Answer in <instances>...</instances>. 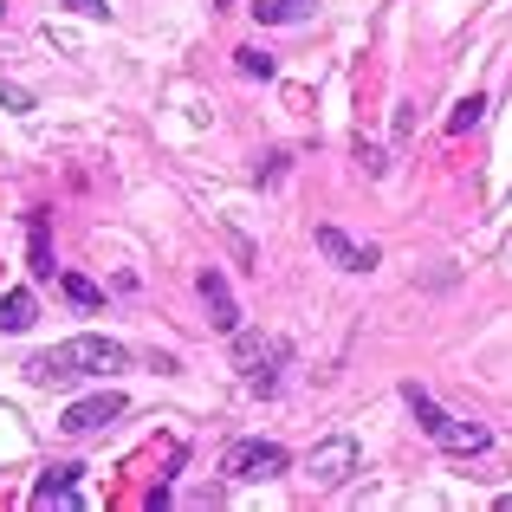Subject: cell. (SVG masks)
<instances>
[{
  "mask_svg": "<svg viewBox=\"0 0 512 512\" xmlns=\"http://www.w3.org/2000/svg\"><path fill=\"white\" fill-rule=\"evenodd\" d=\"M124 363H130V350L117 338H72V344L46 350V357H33L26 376H33V383H78V376H111V370H124Z\"/></svg>",
  "mask_w": 512,
  "mask_h": 512,
  "instance_id": "cell-1",
  "label": "cell"
},
{
  "mask_svg": "<svg viewBox=\"0 0 512 512\" xmlns=\"http://www.w3.org/2000/svg\"><path fill=\"white\" fill-rule=\"evenodd\" d=\"M402 396H409V409H415V422H422V435L441 441L448 454H480V448H487V428H480V422H461V415H448L435 396H428V389L409 383Z\"/></svg>",
  "mask_w": 512,
  "mask_h": 512,
  "instance_id": "cell-2",
  "label": "cell"
},
{
  "mask_svg": "<svg viewBox=\"0 0 512 512\" xmlns=\"http://www.w3.org/2000/svg\"><path fill=\"white\" fill-rule=\"evenodd\" d=\"M221 474L227 480H279L286 474V448H279V441H234V448L221 454Z\"/></svg>",
  "mask_w": 512,
  "mask_h": 512,
  "instance_id": "cell-3",
  "label": "cell"
},
{
  "mask_svg": "<svg viewBox=\"0 0 512 512\" xmlns=\"http://www.w3.org/2000/svg\"><path fill=\"white\" fill-rule=\"evenodd\" d=\"M117 415H124V396H117V389H98V396H85V402H72V409L59 415V428L65 435H98L104 422H117Z\"/></svg>",
  "mask_w": 512,
  "mask_h": 512,
  "instance_id": "cell-4",
  "label": "cell"
},
{
  "mask_svg": "<svg viewBox=\"0 0 512 512\" xmlns=\"http://www.w3.org/2000/svg\"><path fill=\"white\" fill-rule=\"evenodd\" d=\"M312 240H318V253H325L331 266H344V273H370L376 266V247H357L350 234H338V227H318Z\"/></svg>",
  "mask_w": 512,
  "mask_h": 512,
  "instance_id": "cell-5",
  "label": "cell"
},
{
  "mask_svg": "<svg viewBox=\"0 0 512 512\" xmlns=\"http://www.w3.org/2000/svg\"><path fill=\"white\" fill-rule=\"evenodd\" d=\"M201 299H208V312H214V331H240V305H234V292H227V279L214 273H201Z\"/></svg>",
  "mask_w": 512,
  "mask_h": 512,
  "instance_id": "cell-6",
  "label": "cell"
},
{
  "mask_svg": "<svg viewBox=\"0 0 512 512\" xmlns=\"http://www.w3.org/2000/svg\"><path fill=\"white\" fill-rule=\"evenodd\" d=\"M273 363H286V344H253V338H240V370H247V383L273 389Z\"/></svg>",
  "mask_w": 512,
  "mask_h": 512,
  "instance_id": "cell-7",
  "label": "cell"
},
{
  "mask_svg": "<svg viewBox=\"0 0 512 512\" xmlns=\"http://www.w3.org/2000/svg\"><path fill=\"white\" fill-rule=\"evenodd\" d=\"M350 467H357V448H350V441H331V448L312 454V480H318V487H338Z\"/></svg>",
  "mask_w": 512,
  "mask_h": 512,
  "instance_id": "cell-8",
  "label": "cell"
},
{
  "mask_svg": "<svg viewBox=\"0 0 512 512\" xmlns=\"http://www.w3.org/2000/svg\"><path fill=\"white\" fill-rule=\"evenodd\" d=\"M72 474L78 467H52V474L33 487V506H78V480Z\"/></svg>",
  "mask_w": 512,
  "mask_h": 512,
  "instance_id": "cell-9",
  "label": "cell"
},
{
  "mask_svg": "<svg viewBox=\"0 0 512 512\" xmlns=\"http://www.w3.org/2000/svg\"><path fill=\"white\" fill-rule=\"evenodd\" d=\"M33 318H39L33 292H0V331H26Z\"/></svg>",
  "mask_w": 512,
  "mask_h": 512,
  "instance_id": "cell-10",
  "label": "cell"
},
{
  "mask_svg": "<svg viewBox=\"0 0 512 512\" xmlns=\"http://www.w3.org/2000/svg\"><path fill=\"white\" fill-rule=\"evenodd\" d=\"M312 7H318V0H260L253 13H260V26H286V20H305Z\"/></svg>",
  "mask_w": 512,
  "mask_h": 512,
  "instance_id": "cell-11",
  "label": "cell"
},
{
  "mask_svg": "<svg viewBox=\"0 0 512 512\" xmlns=\"http://www.w3.org/2000/svg\"><path fill=\"white\" fill-rule=\"evenodd\" d=\"M33 273L52 279V240H46V214H33Z\"/></svg>",
  "mask_w": 512,
  "mask_h": 512,
  "instance_id": "cell-12",
  "label": "cell"
},
{
  "mask_svg": "<svg viewBox=\"0 0 512 512\" xmlns=\"http://www.w3.org/2000/svg\"><path fill=\"white\" fill-rule=\"evenodd\" d=\"M59 286H65V299H72V305H85V312L98 305V286H91L85 273H59Z\"/></svg>",
  "mask_w": 512,
  "mask_h": 512,
  "instance_id": "cell-13",
  "label": "cell"
},
{
  "mask_svg": "<svg viewBox=\"0 0 512 512\" xmlns=\"http://www.w3.org/2000/svg\"><path fill=\"white\" fill-rule=\"evenodd\" d=\"M234 59H240V72H247V78H273V59H266L260 46H240Z\"/></svg>",
  "mask_w": 512,
  "mask_h": 512,
  "instance_id": "cell-14",
  "label": "cell"
},
{
  "mask_svg": "<svg viewBox=\"0 0 512 512\" xmlns=\"http://www.w3.org/2000/svg\"><path fill=\"white\" fill-rule=\"evenodd\" d=\"M480 111H487V104H480V98H467V104H454V117H448V130H454V137H461V130H474V124H480Z\"/></svg>",
  "mask_w": 512,
  "mask_h": 512,
  "instance_id": "cell-15",
  "label": "cell"
},
{
  "mask_svg": "<svg viewBox=\"0 0 512 512\" xmlns=\"http://www.w3.org/2000/svg\"><path fill=\"white\" fill-rule=\"evenodd\" d=\"M0 104H13V111H33V98H26L20 85H7V78H0Z\"/></svg>",
  "mask_w": 512,
  "mask_h": 512,
  "instance_id": "cell-16",
  "label": "cell"
},
{
  "mask_svg": "<svg viewBox=\"0 0 512 512\" xmlns=\"http://www.w3.org/2000/svg\"><path fill=\"white\" fill-rule=\"evenodd\" d=\"M65 7H72V13H91V20H98V13H104V0H65Z\"/></svg>",
  "mask_w": 512,
  "mask_h": 512,
  "instance_id": "cell-17",
  "label": "cell"
}]
</instances>
